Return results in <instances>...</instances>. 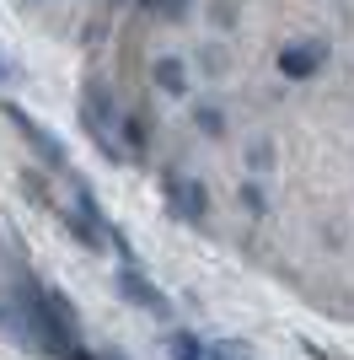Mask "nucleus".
Wrapping results in <instances>:
<instances>
[{
  "label": "nucleus",
  "mask_w": 354,
  "mask_h": 360,
  "mask_svg": "<svg viewBox=\"0 0 354 360\" xmlns=\"http://www.w3.org/2000/svg\"><path fill=\"white\" fill-rule=\"evenodd\" d=\"M59 226H65V231H70L75 242H86V248H103V226H97V221H86L81 210H65V215H59Z\"/></svg>",
  "instance_id": "nucleus-6"
},
{
  "label": "nucleus",
  "mask_w": 354,
  "mask_h": 360,
  "mask_svg": "<svg viewBox=\"0 0 354 360\" xmlns=\"http://www.w3.org/2000/svg\"><path fill=\"white\" fill-rule=\"evenodd\" d=\"M193 129H199V135H209V140H221L225 135V113L215 103H199L193 108Z\"/></svg>",
  "instance_id": "nucleus-7"
},
{
  "label": "nucleus",
  "mask_w": 354,
  "mask_h": 360,
  "mask_svg": "<svg viewBox=\"0 0 354 360\" xmlns=\"http://www.w3.org/2000/svg\"><path fill=\"white\" fill-rule=\"evenodd\" d=\"M156 11H162V16H172V22H177V16L188 11V0H162V6H156Z\"/></svg>",
  "instance_id": "nucleus-14"
},
{
  "label": "nucleus",
  "mask_w": 354,
  "mask_h": 360,
  "mask_svg": "<svg viewBox=\"0 0 354 360\" xmlns=\"http://www.w3.org/2000/svg\"><path fill=\"white\" fill-rule=\"evenodd\" d=\"M140 6H145V11H156V6H162V0H140Z\"/></svg>",
  "instance_id": "nucleus-16"
},
{
  "label": "nucleus",
  "mask_w": 354,
  "mask_h": 360,
  "mask_svg": "<svg viewBox=\"0 0 354 360\" xmlns=\"http://www.w3.org/2000/svg\"><path fill=\"white\" fill-rule=\"evenodd\" d=\"M209 22H215L221 32H231L236 27V6H231V0H209Z\"/></svg>",
  "instance_id": "nucleus-10"
},
{
  "label": "nucleus",
  "mask_w": 354,
  "mask_h": 360,
  "mask_svg": "<svg viewBox=\"0 0 354 360\" xmlns=\"http://www.w3.org/2000/svg\"><path fill=\"white\" fill-rule=\"evenodd\" d=\"M70 360H91V355H81V349H70Z\"/></svg>",
  "instance_id": "nucleus-17"
},
{
  "label": "nucleus",
  "mask_w": 354,
  "mask_h": 360,
  "mask_svg": "<svg viewBox=\"0 0 354 360\" xmlns=\"http://www.w3.org/2000/svg\"><path fill=\"white\" fill-rule=\"evenodd\" d=\"M118 296H129L134 307H140V312H150V317H166V312H172L162 290H156V285H145V280H140L134 269H124V274H118Z\"/></svg>",
  "instance_id": "nucleus-4"
},
{
  "label": "nucleus",
  "mask_w": 354,
  "mask_h": 360,
  "mask_svg": "<svg viewBox=\"0 0 354 360\" xmlns=\"http://www.w3.org/2000/svg\"><path fill=\"white\" fill-rule=\"evenodd\" d=\"M6 119L16 124V135L27 140V146L38 150V156H44L48 167H65V146H59V140L48 135V129H44V124H38V119H27V113H22V108H16V103H6Z\"/></svg>",
  "instance_id": "nucleus-2"
},
{
  "label": "nucleus",
  "mask_w": 354,
  "mask_h": 360,
  "mask_svg": "<svg viewBox=\"0 0 354 360\" xmlns=\"http://www.w3.org/2000/svg\"><path fill=\"white\" fill-rule=\"evenodd\" d=\"M150 81H156V91H166V97H183V91H188V60L162 54V60L150 65Z\"/></svg>",
  "instance_id": "nucleus-5"
},
{
  "label": "nucleus",
  "mask_w": 354,
  "mask_h": 360,
  "mask_svg": "<svg viewBox=\"0 0 354 360\" xmlns=\"http://www.w3.org/2000/svg\"><path fill=\"white\" fill-rule=\"evenodd\" d=\"M236 199H242V210H247L252 221H263V215H268V199H263V188H258V183H242V188H236Z\"/></svg>",
  "instance_id": "nucleus-8"
},
{
  "label": "nucleus",
  "mask_w": 354,
  "mask_h": 360,
  "mask_svg": "<svg viewBox=\"0 0 354 360\" xmlns=\"http://www.w3.org/2000/svg\"><path fill=\"white\" fill-rule=\"evenodd\" d=\"M118 129H124V146L129 150H145V124L140 119H118Z\"/></svg>",
  "instance_id": "nucleus-12"
},
{
  "label": "nucleus",
  "mask_w": 354,
  "mask_h": 360,
  "mask_svg": "<svg viewBox=\"0 0 354 360\" xmlns=\"http://www.w3.org/2000/svg\"><path fill=\"white\" fill-rule=\"evenodd\" d=\"M199 70H204V75H225V49L204 44V49H199Z\"/></svg>",
  "instance_id": "nucleus-9"
},
{
  "label": "nucleus",
  "mask_w": 354,
  "mask_h": 360,
  "mask_svg": "<svg viewBox=\"0 0 354 360\" xmlns=\"http://www.w3.org/2000/svg\"><path fill=\"white\" fill-rule=\"evenodd\" d=\"M0 75H16V65H11V60H6V54H0Z\"/></svg>",
  "instance_id": "nucleus-15"
},
{
  "label": "nucleus",
  "mask_w": 354,
  "mask_h": 360,
  "mask_svg": "<svg viewBox=\"0 0 354 360\" xmlns=\"http://www.w3.org/2000/svg\"><path fill=\"white\" fill-rule=\"evenodd\" d=\"M166 199H172V210L183 215V221H204L209 215V194H204V183H183L177 172H166Z\"/></svg>",
  "instance_id": "nucleus-3"
},
{
  "label": "nucleus",
  "mask_w": 354,
  "mask_h": 360,
  "mask_svg": "<svg viewBox=\"0 0 354 360\" xmlns=\"http://www.w3.org/2000/svg\"><path fill=\"white\" fill-rule=\"evenodd\" d=\"M268 167H274V146L258 140V146H252V172H268Z\"/></svg>",
  "instance_id": "nucleus-13"
},
{
  "label": "nucleus",
  "mask_w": 354,
  "mask_h": 360,
  "mask_svg": "<svg viewBox=\"0 0 354 360\" xmlns=\"http://www.w3.org/2000/svg\"><path fill=\"white\" fill-rule=\"evenodd\" d=\"M327 60V44L322 38H301V44H284L280 49V75L284 81H311Z\"/></svg>",
  "instance_id": "nucleus-1"
},
{
  "label": "nucleus",
  "mask_w": 354,
  "mask_h": 360,
  "mask_svg": "<svg viewBox=\"0 0 354 360\" xmlns=\"http://www.w3.org/2000/svg\"><path fill=\"white\" fill-rule=\"evenodd\" d=\"M22 194L38 199V205H48V183H44V172H32V167H27V172H22Z\"/></svg>",
  "instance_id": "nucleus-11"
}]
</instances>
